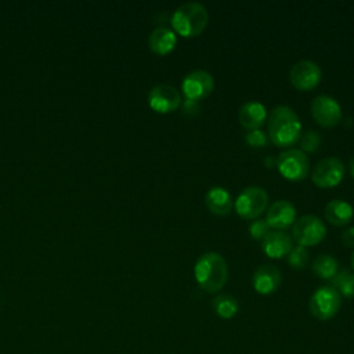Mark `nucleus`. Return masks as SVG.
Segmentation results:
<instances>
[{"mask_svg": "<svg viewBox=\"0 0 354 354\" xmlns=\"http://www.w3.org/2000/svg\"><path fill=\"white\" fill-rule=\"evenodd\" d=\"M268 138L278 147H290L301 134V122L297 113L289 105H277L272 108L268 120Z\"/></svg>", "mask_w": 354, "mask_h": 354, "instance_id": "1", "label": "nucleus"}, {"mask_svg": "<svg viewBox=\"0 0 354 354\" xmlns=\"http://www.w3.org/2000/svg\"><path fill=\"white\" fill-rule=\"evenodd\" d=\"M194 275L198 285L209 292H218L227 282L228 267L224 257L217 252L202 253L194 267Z\"/></svg>", "mask_w": 354, "mask_h": 354, "instance_id": "2", "label": "nucleus"}, {"mask_svg": "<svg viewBox=\"0 0 354 354\" xmlns=\"http://www.w3.org/2000/svg\"><path fill=\"white\" fill-rule=\"evenodd\" d=\"M207 10L199 1H185L180 4L170 17L173 30L184 37L199 35L207 25Z\"/></svg>", "mask_w": 354, "mask_h": 354, "instance_id": "3", "label": "nucleus"}, {"mask_svg": "<svg viewBox=\"0 0 354 354\" xmlns=\"http://www.w3.org/2000/svg\"><path fill=\"white\" fill-rule=\"evenodd\" d=\"M342 306V296L330 285H321L317 288L308 300L310 314L319 319L328 321L333 318Z\"/></svg>", "mask_w": 354, "mask_h": 354, "instance_id": "4", "label": "nucleus"}, {"mask_svg": "<svg viewBox=\"0 0 354 354\" xmlns=\"http://www.w3.org/2000/svg\"><path fill=\"white\" fill-rule=\"evenodd\" d=\"M268 205V195L264 188L259 185H249L243 188L236 196L234 206L236 213L243 218H257Z\"/></svg>", "mask_w": 354, "mask_h": 354, "instance_id": "5", "label": "nucleus"}, {"mask_svg": "<svg viewBox=\"0 0 354 354\" xmlns=\"http://www.w3.org/2000/svg\"><path fill=\"white\" fill-rule=\"evenodd\" d=\"M277 167L288 180H301L310 169V159L300 148H288L278 153Z\"/></svg>", "mask_w": 354, "mask_h": 354, "instance_id": "6", "label": "nucleus"}, {"mask_svg": "<svg viewBox=\"0 0 354 354\" xmlns=\"http://www.w3.org/2000/svg\"><path fill=\"white\" fill-rule=\"evenodd\" d=\"M293 238L301 246H313L321 242L326 234L325 223L315 214H304L293 223Z\"/></svg>", "mask_w": 354, "mask_h": 354, "instance_id": "7", "label": "nucleus"}, {"mask_svg": "<svg viewBox=\"0 0 354 354\" xmlns=\"http://www.w3.org/2000/svg\"><path fill=\"white\" fill-rule=\"evenodd\" d=\"M346 173V166L342 159L336 156H326L318 160L311 171L313 181L321 188L337 185Z\"/></svg>", "mask_w": 354, "mask_h": 354, "instance_id": "8", "label": "nucleus"}, {"mask_svg": "<svg viewBox=\"0 0 354 354\" xmlns=\"http://www.w3.org/2000/svg\"><path fill=\"white\" fill-rule=\"evenodd\" d=\"M214 79L205 69H194L181 80V90L185 98L199 101L213 91Z\"/></svg>", "mask_w": 354, "mask_h": 354, "instance_id": "9", "label": "nucleus"}, {"mask_svg": "<svg viewBox=\"0 0 354 354\" xmlns=\"http://www.w3.org/2000/svg\"><path fill=\"white\" fill-rule=\"evenodd\" d=\"M311 115L318 124L332 127L342 119V106L332 95L319 94L311 102Z\"/></svg>", "mask_w": 354, "mask_h": 354, "instance_id": "10", "label": "nucleus"}, {"mask_svg": "<svg viewBox=\"0 0 354 354\" xmlns=\"http://www.w3.org/2000/svg\"><path fill=\"white\" fill-rule=\"evenodd\" d=\"M181 101L180 91L169 83L155 84L148 93V104L156 112H171L181 105Z\"/></svg>", "mask_w": 354, "mask_h": 354, "instance_id": "11", "label": "nucleus"}, {"mask_svg": "<svg viewBox=\"0 0 354 354\" xmlns=\"http://www.w3.org/2000/svg\"><path fill=\"white\" fill-rule=\"evenodd\" d=\"M322 72L317 62L311 59H300L292 65L289 72L290 83L299 90H311L321 80Z\"/></svg>", "mask_w": 354, "mask_h": 354, "instance_id": "12", "label": "nucleus"}, {"mask_svg": "<svg viewBox=\"0 0 354 354\" xmlns=\"http://www.w3.org/2000/svg\"><path fill=\"white\" fill-rule=\"evenodd\" d=\"M266 221L270 228L285 230L296 221V207L288 199L274 201L266 213Z\"/></svg>", "mask_w": 354, "mask_h": 354, "instance_id": "13", "label": "nucleus"}, {"mask_svg": "<svg viewBox=\"0 0 354 354\" xmlns=\"http://www.w3.org/2000/svg\"><path fill=\"white\" fill-rule=\"evenodd\" d=\"M282 281V274L279 268L271 263L260 264L252 277L253 288L260 295H271L274 293Z\"/></svg>", "mask_w": 354, "mask_h": 354, "instance_id": "14", "label": "nucleus"}, {"mask_svg": "<svg viewBox=\"0 0 354 354\" xmlns=\"http://www.w3.org/2000/svg\"><path fill=\"white\" fill-rule=\"evenodd\" d=\"M292 248V236L282 230H270L261 239V249L271 259H279L288 254Z\"/></svg>", "mask_w": 354, "mask_h": 354, "instance_id": "15", "label": "nucleus"}, {"mask_svg": "<svg viewBox=\"0 0 354 354\" xmlns=\"http://www.w3.org/2000/svg\"><path fill=\"white\" fill-rule=\"evenodd\" d=\"M238 118L241 124L248 130L260 129V126L267 119V109L261 102L250 100L241 106L238 112Z\"/></svg>", "mask_w": 354, "mask_h": 354, "instance_id": "16", "label": "nucleus"}, {"mask_svg": "<svg viewBox=\"0 0 354 354\" xmlns=\"http://www.w3.org/2000/svg\"><path fill=\"white\" fill-rule=\"evenodd\" d=\"M205 203L212 213L218 216L228 214L234 206L231 194L220 185H214L207 189L205 195Z\"/></svg>", "mask_w": 354, "mask_h": 354, "instance_id": "17", "label": "nucleus"}, {"mask_svg": "<svg viewBox=\"0 0 354 354\" xmlns=\"http://www.w3.org/2000/svg\"><path fill=\"white\" fill-rule=\"evenodd\" d=\"M177 43V37L173 29L167 26H156L148 37L149 48L156 54H167L170 53Z\"/></svg>", "mask_w": 354, "mask_h": 354, "instance_id": "18", "label": "nucleus"}, {"mask_svg": "<svg viewBox=\"0 0 354 354\" xmlns=\"http://www.w3.org/2000/svg\"><path fill=\"white\" fill-rule=\"evenodd\" d=\"M324 214L330 224L344 225L353 217V206L344 199H330L324 209Z\"/></svg>", "mask_w": 354, "mask_h": 354, "instance_id": "19", "label": "nucleus"}, {"mask_svg": "<svg viewBox=\"0 0 354 354\" xmlns=\"http://www.w3.org/2000/svg\"><path fill=\"white\" fill-rule=\"evenodd\" d=\"M311 268L317 277L330 281L339 271V261L332 254L321 253L314 259Z\"/></svg>", "mask_w": 354, "mask_h": 354, "instance_id": "20", "label": "nucleus"}, {"mask_svg": "<svg viewBox=\"0 0 354 354\" xmlns=\"http://www.w3.org/2000/svg\"><path fill=\"white\" fill-rule=\"evenodd\" d=\"M212 307H213L214 313L220 318H223V319L232 318L238 313V310H239L238 300L232 295H230V293H220V295H217L212 300Z\"/></svg>", "mask_w": 354, "mask_h": 354, "instance_id": "21", "label": "nucleus"}, {"mask_svg": "<svg viewBox=\"0 0 354 354\" xmlns=\"http://www.w3.org/2000/svg\"><path fill=\"white\" fill-rule=\"evenodd\" d=\"M330 286L335 288L340 296L354 297V272L348 268H342L330 279Z\"/></svg>", "mask_w": 354, "mask_h": 354, "instance_id": "22", "label": "nucleus"}, {"mask_svg": "<svg viewBox=\"0 0 354 354\" xmlns=\"http://www.w3.org/2000/svg\"><path fill=\"white\" fill-rule=\"evenodd\" d=\"M308 250L301 246V245H297V246H293L289 253L286 254L288 257V263L290 264V267L293 268H303L307 266L308 263Z\"/></svg>", "mask_w": 354, "mask_h": 354, "instance_id": "23", "label": "nucleus"}, {"mask_svg": "<svg viewBox=\"0 0 354 354\" xmlns=\"http://www.w3.org/2000/svg\"><path fill=\"white\" fill-rule=\"evenodd\" d=\"M319 144H321V136L313 129L306 130L299 137V145L303 152H313L319 147Z\"/></svg>", "mask_w": 354, "mask_h": 354, "instance_id": "24", "label": "nucleus"}, {"mask_svg": "<svg viewBox=\"0 0 354 354\" xmlns=\"http://www.w3.org/2000/svg\"><path fill=\"white\" fill-rule=\"evenodd\" d=\"M245 140L252 147H264L268 142V136L261 129H253L248 130V133L245 134Z\"/></svg>", "mask_w": 354, "mask_h": 354, "instance_id": "25", "label": "nucleus"}, {"mask_svg": "<svg viewBox=\"0 0 354 354\" xmlns=\"http://www.w3.org/2000/svg\"><path fill=\"white\" fill-rule=\"evenodd\" d=\"M249 234L256 238V239H263L266 236V234L270 231V225L266 221V218H254L250 224H249Z\"/></svg>", "mask_w": 354, "mask_h": 354, "instance_id": "26", "label": "nucleus"}, {"mask_svg": "<svg viewBox=\"0 0 354 354\" xmlns=\"http://www.w3.org/2000/svg\"><path fill=\"white\" fill-rule=\"evenodd\" d=\"M181 106H183V112L185 115H196L199 112V101L195 100H188L185 98L184 101H181Z\"/></svg>", "mask_w": 354, "mask_h": 354, "instance_id": "27", "label": "nucleus"}, {"mask_svg": "<svg viewBox=\"0 0 354 354\" xmlns=\"http://www.w3.org/2000/svg\"><path fill=\"white\" fill-rule=\"evenodd\" d=\"M342 242L344 243V246H354V225L346 228L342 232Z\"/></svg>", "mask_w": 354, "mask_h": 354, "instance_id": "28", "label": "nucleus"}, {"mask_svg": "<svg viewBox=\"0 0 354 354\" xmlns=\"http://www.w3.org/2000/svg\"><path fill=\"white\" fill-rule=\"evenodd\" d=\"M348 167H350V173H351V176L354 177V155L350 158V160H348Z\"/></svg>", "mask_w": 354, "mask_h": 354, "instance_id": "29", "label": "nucleus"}, {"mask_svg": "<svg viewBox=\"0 0 354 354\" xmlns=\"http://www.w3.org/2000/svg\"><path fill=\"white\" fill-rule=\"evenodd\" d=\"M264 163H266V166H267V167H271V166H272V163H274V159H272V158H270V156H267V158L264 159Z\"/></svg>", "mask_w": 354, "mask_h": 354, "instance_id": "30", "label": "nucleus"}, {"mask_svg": "<svg viewBox=\"0 0 354 354\" xmlns=\"http://www.w3.org/2000/svg\"><path fill=\"white\" fill-rule=\"evenodd\" d=\"M350 261H351V267H353V270H354V252L351 253V259H350Z\"/></svg>", "mask_w": 354, "mask_h": 354, "instance_id": "31", "label": "nucleus"}]
</instances>
